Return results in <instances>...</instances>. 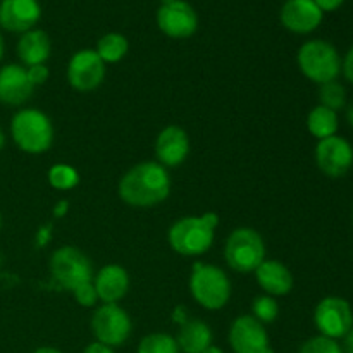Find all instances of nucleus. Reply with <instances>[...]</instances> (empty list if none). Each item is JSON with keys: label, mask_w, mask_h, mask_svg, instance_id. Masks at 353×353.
Here are the masks:
<instances>
[{"label": "nucleus", "mask_w": 353, "mask_h": 353, "mask_svg": "<svg viewBox=\"0 0 353 353\" xmlns=\"http://www.w3.org/2000/svg\"><path fill=\"white\" fill-rule=\"evenodd\" d=\"M121 200L134 209H150L165 202L171 193V178L164 165L145 161L133 165L117 186Z\"/></svg>", "instance_id": "obj_1"}, {"label": "nucleus", "mask_w": 353, "mask_h": 353, "mask_svg": "<svg viewBox=\"0 0 353 353\" xmlns=\"http://www.w3.org/2000/svg\"><path fill=\"white\" fill-rule=\"evenodd\" d=\"M217 224L219 216L216 212L181 217L169 230V247L183 257H199L207 254L214 243Z\"/></svg>", "instance_id": "obj_2"}, {"label": "nucleus", "mask_w": 353, "mask_h": 353, "mask_svg": "<svg viewBox=\"0 0 353 353\" xmlns=\"http://www.w3.org/2000/svg\"><path fill=\"white\" fill-rule=\"evenodd\" d=\"M10 137L24 154L40 155L54 143V126L40 109H21L10 121Z\"/></svg>", "instance_id": "obj_3"}, {"label": "nucleus", "mask_w": 353, "mask_h": 353, "mask_svg": "<svg viewBox=\"0 0 353 353\" xmlns=\"http://www.w3.org/2000/svg\"><path fill=\"white\" fill-rule=\"evenodd\" d=\"M190 293L203 309L221 310L231 299V281L217 265L196 262L190 276Z\"/></svg>", "instance_id": "obj_4"}, {"label": "nucleus", "mask_w": 353, "mask_h": 353, "mask_svg": "<svg viewBox=\"0 0 353 353\" xmlns=\"http://www.w3.org/2000/svg\"><path fill=\"white\" fill-rule=\"evenodd\" d=\"M228 268L240 274H250L265 261V243L254 228H236L224 243Z\"/></svg>", "instance_id": "obj_5"}, {"label": "nucleus", "mask_w": 353, "mask_h": 353, "mask_svg": "<svg viewBox=\"0 0 353 353\" xmlns=\"http://www.w3.org/2000/svg\"><path fill=\"white\" fill-rule=\"evenodd\" d=\"M296 62L305 76L310 81L317 85L336 81L341 72V59L334 45L326 40H309L299 48L296 54Z\"/></svg>", "instance_id": "obj_6"}, {"label": "nucleus", "mask_w": 353, "mask_h": 353, "mask_svg": "<svg viewBox=\"0 0 353 353\" xmlns=\"http://www.w3.org/2000/svg\"><path fill=\"white\" fill-rule=\"evenodd\" d=\"M48 271L62 290H68L71 293L78 286L93 281L92 261L85 252L71 245L57 248L52 254L48 261Z\"/></svg>", "instance_id": "obj_7"}, {"label": "nucleus", "mask_w": 353, "mask_h": 353, "mask_svg": "<svg viewBox=\"0 0 353 353\" xmlns=\"http://www.w3.org/2000/svg\"><path fill=\"white\" fill-rule=\"evenodd\" d=\"M90 327L99 343L114 348L126 343L133 330V323H131L130 314L121 305L103 303L93 312Z\"/></svg>", "instance_id": "obj_8"}, {"label": "nucleus", "mask_w": 353, "mask_h": 353, "mask_svg": "<svg viewBox=\"0 0 353 353\" xmlns=\"http://www.w3.org/2000/svg\"><path fill=\"white\" fill-rule=\"evenodd\" d=\"M314 324L323 336L338 340L353 327V312L350 303L341 296H326L314 310Z\"/></svg>", "instance_id": "obj_9"}, {"label": "nucleus", "mask_w": 353, "mask_h": 353, "mask_svg": "<svg viewBox=\"0 0 353 353\" xmlns=\"http://www.w3.org/2000/svg\"><path fill=\"white\" fill-rule=\"evenodd\" d=\"M105 62L92 48L78 50L68 64V81L76 92H93L105 79Z\"/></svg>", "instance_id": "obj_10"}, {"label": "nucleus", "mask_w": 353, "mask_h": 353, "mask_svg": "<svg viewBox=\"0 0 353 353\" xmlns=\"http://www.w3.org/2000/svg\"><path fill=\"white\" fill-rule=\"evenodd\" d=\"M157 26L165 37L185 40L195 34L199 28V16L186 0H174L159 7Z\"/></svg>", "instance_id": "obj_11"}, {"label": "nucleus", "mask_w": 353, "mask_h": 353, "mask_svg": "<svg viewBox=\"0 0 353 353\" xmlns=\"http://www.w3.org/2000/svg\"><path fill=\"white\" fill-rule=\"evenodd\" d=\"M228 340L234 353H274L264 324L254 316H238L231 324Z\"/></svg>", "instance_id": "obj_12"}, {"label": "nucleus", "mask_w": 353, "mask_h": 353, "mask_svg": "<svg viewBox=\"0 0 353 353\" xmlns=\"http://www.w3.org/2000/svg\"><path fill=\"white\" fill-rule=\"evenodd\" d=\"M316 162L327 178H343L353 165V147L338 134L324 138L316 147Z\"/></svg>", "instance_id": "obj_13"}, {"label": "nucleus", "mask_w": 353, "mask_h": 353, "mask_svg": "<svg viewBox=\"0 0 353 353\" xmlns=\"http://www.w3.org/2000/svg\"><path fill=\"white\" fill-rule=\"evenodd\" d=\"M324 12L314 0H286L279 12L281 24L296 34L312 33L323 23Z\"/></svg>", "instance_id": "obj_14"}, {"label": "nucleus", "mask_w": 353, "mask_h": 353, "mask_svg": "<svg viewBox=\"0 0 353 353\" xmlns=\"http://www.w3.org/2000/svg\"><path fill=\"white\" fill-rule=\"evenodd\" d=\"M41 9L38 0H2L0 28L10 33H26L40 21Z\"/></svg>", "instance_id": "obj_15"}, {"label": "nucleus", "mask_w": 353, "mask_h": 353, "mask_svg": "<svg viewBox=\"0 0 353 353\" xmlns=\"http://www.w3.org/2000/svg\"><path fill=\"white\" fill-rule=\"evenodd\" d=\"M190 155V138L183 128L168 126L157 134L155 140V157L161 165L178 168Z\"/></svg>", "instance_id": "obj_16"}, {"label": "nucleus", "mask_w": 353, "mask_h": 353, "mask_svg": "<svg viewBox=\"0 0 353 353\" xmlns=\"http://www.w3.org/2000/svg\"><path fill=\"white\" fill-rule=\"evenodd\" d=\"M34 92L33 83L24 65L6 64L0 68V103L3 105H23Z\"/></svg>", "instance_id": "obj_17"}, {"label": "nucleus", "mask_w": 353, "mask_h": 353, "mask_svg": "<svg viewBox=\"0 0 353 353\" xmlns=\"http://www.w3.org/2000/svg\"><path fill=\"white\" fill-rule=\"evenodd\" d=\"M93 286H95L100 302L117 303L126 296L128 290H130V274L126 269L117 264L103 265L93 276Z\"/></svg>", "instance_id": "obj_18"}, {"label": "nucleus", "mask_w": 353, "mask_h": 353, "mask_svg": "<svg viewBox=\"0 0 353 353\" xmlns=\"http://www.w3.org/2000/svg\"><path fill=\"white\" fill-rule=\"evenodd\" d=\"M257 285L269 296H285L293 290V274L283 262L265 259L255 269Z\"/></svg>", "instance_id": "obj_19"}, {"label": "nucleus", "mask_w": 353, "mask_h": 353, "mask_svg": "<svg viewBox=\"0 0 353 353\" xmlns=\"http://www.w3.org/2000/svg\"><path fill=\"white\" fill-rule=\"evenodd\" d=\"M52 41L50 37L43 30H30L21 34L17 41V57L23 62V65L31 68V65L45 64L50 57Z\"/></svg>", "instance_id": "obj_20"}, {"label": "nucleus", "mask_w": 353, "mask_h": 353, "mask_svg": "<svg viewBox=\"0 0 353 353\" xmlns=\"http://www.w3.org/2000/svg\"><path fill=\"white\" fill-rule=\"evenodd\" d=\"M179 350L185 353H202L212 345V331L209 324L200 319H188L179 326L178 338Z\"/></svg>", "instance_id": "obj_21"}, {"label": "nucleus", "mask_w": 353, "mask_h": 353, "mask_svg": "<svg viewBox=\"0 0 353 353\" xmlns=\"http://www.w3.org/2000/svg\"><path fill=\"white\" fill-rule=\"evenodd\" d=\"M338 126H340L338 114L324 105L314 107L309 112V116H307V130L317 140L334 137L338 131Z\"/></svg>", "instance_id": "obj_22"}, {"label": "nucleus", "mask_w": 353, "mask_h": 353, "mask_svg": "<svg viewBox=\"0 0 353 353\" xmlns=\"http://www.w3.org/2000/svg\"><path fill=\"white\" fill-rule=\"evenodd\" d=\"M128 48H130V43L124 34L107 33L97 41L95 52L105 64H116L121 59L126 57Z\"/></svg>", "instance_id": "obj_23"}, {"label": "nucleus", "mask_w": 353, "mask_h": 353, "mask_svg": "<svg viewBox=\"0 0 353 353\" xmlns=\"http://www.w3.org/2000/svg\"><path fill=\"white\" fill-rule=\"evenodd\" d=\"M47 179L52 188L59 192H69L79 183V172L69 164H55L48 169Z\"/></svg>", "instance_id": "obj_24"}, {"label": "nucleus", "mask_w": 353, "mask_h": 353, "mask_svg": "<svg viewBox=\"0 0 353 353\" xmlns=\"http://www.w3.org/2000/svg\"><path fill=\"white\" fill-rule=\"evenodd\" d=\"M137 353H179V347L171 334L152 333L141 338Z\"/></svg>", "instance_id": "obj_25"}, {"label": "nucleus", "mask_w": 353, "mask_h": 353, "mask_svg": "<svg viewBox=\"0 0 353 353\" xmlns=\"http://www.w3.org/2000/svg\"><path fill=\"white\" fill-rule=\"evenodd\" d=\"M319 102V105L327 107V109L334 110V112L345 109V105H347V92H345V86L338 81H330L321 85Z\"/></svg>", "instance_id": "obj_26"}, {"label": "nucleus", "mask_w": 353, "mask_h": 353, "mask_svg": "<svg viewBox=\"0 0 353 353\" xmlns=\"http://www.w3.org/2000/svg\"><path fill=\"white\" fill-rule=\"evenodd\" d=\"M252 316L262 324L274 323L279 316V305L274 300V296H255L254 302H252Z\"/></svg>", "instance_id": "obj_27"}, {"label": "nucleus", "mask_w": 353, "mask_h": 353, "mask_svg": "<svg viewBox=\"0 0 353 353\" xmlns=\"http://www.w3.org/2000/svg\"><path fill=\"white\" fill-rule=\"evenodd\" d=\"M299 353H343V350H341L340 343L336 340H331V338L319 334V336L309 338L307 341H303Z\"/></svg>", "instance_id": "obj_28"}, {"label": "nucleus", "mask_w": 353, "mask_h": 353, "mask_svg": "<svg viewBox=\"0 0 353 353\" xmlns=\"http://www.w3.org/2000/svg\"><path fill=\"white\" fill-rule=\"evenodd\" d=\"M72 295H74L76 303H78L79 307H86V309L97 305V302H99V296H97L93 281L85 283V285L78 286V288L72 292Z\"/></svg>", "instance_id": "obj_29"}, {"label": "nucleus", "mask_w": 353, "mask_h": 353, "mask_svg": "<svg viewBox=\"0 0 353 353\" xmlns=\"http://www.w3.org/2000/svg\"><path fill=\"white\" fill-rule=\"evenodd\" d=\"M28 76H30V81L33 83V86H41L47 83L48 76H50V71L45 64L31 65V68H26Z\"/></svg>", "instance_id": "obj_30"}, {"label": "nucleus", "mask_w": 353, "mask_h": 353, "mask_svg": "<svg viewBox=\"0 0 353 353\" xmlns=\"http://www.w3.org/2000/svg\"><path fill=\"white\" fill-rule=\"evenodd\" d=\"M341 71H343L345 78L353 85V47L348 50V54L345 55L343 62H341Z\"/></svg>", "instance_id": "obj_31"}, {"label": "nucleus", "mask_w": 353, "mask_h": 353, "mask_svg": "<svg viewBox=\"0 0 353 353\" xmlns=\"http://www.w3.org/2000/svg\"><path fill=\"white\" fill-rule=\"evenodd\" d=\"M323 12H333L343 6L345 0H314Z\"/></svg>", "instance_id": "obj_32"}, {"label": "nucleus", "mask_w": 353, "mask_h": 353, "mask_svg": "<svg viewBox=\"0 0 353 353\" xmlns=\"http://www.w3.org/2000/svg\"><path fill=\"white\" fill-rule=\"evenodd\" d=\"M83 353H116V352H114L110 347H107V345L99 343V341H93V343H90L88 347L83 350Z\"/></svg>", "instance_id": "obj_33"}, {"label": "nucleus", "mask_w": 353, "mask_h": 353, "mask_svg": "<svg viewBox=\"0 0 353 353\" xmlns=\"http://www.w3.org/2000/svg\"><path fill=\"white\" fill-rule=\"evenodd\" d=\"M172 321H174V323H178L179 326H181L183 323H186V321H188V317H186V312H185V309H183V307H178V309L174 310V314H172Z\"/></svg>", "instance_id": "obj_34"}, {"label": "nucleus", "mask_w": 353, "mask_h": 353, "mask_svg": "<svg viewBox=\"0 0 353 353\" xmlns=\"http://www.w3.org/2000/svg\"><path fill=\"white\" fill-rule=\"evenodd\" d=\"M343 340H345V348H347V352L353 353V327L347 334H345Z\"/></svg>", "instance_id": "obj_35"}, {"label": "nucleus", "mask_w": 353, "mask_h": 353, "mask_svg": "<svg viewBox=\"0 0 353 353\" xmlns=\"http://www.w3.org/2000/svg\"><path fill=\"white\" fill-rule=\"evenodd\" d=\"M33 353H62L59 348H54V347H40L37 348Z\"/></svg>", "instance_id": "obj_36"}, {"label": "nucleus", "mask_w": 353, "mask_h": 353, "mask_svg": "<svg viewBox=\"0 0 353 353\" xmlns=\"http://www.w3.org/2000/svg\"><path fill=\"white\" fill-rule=\"evenodd\" d=\"M64 210H68V202L59 203V207L55 209V214H57V216H62V214H64Z\"/></svg>", "instance_id": "obj_37"}, {"label": "nucleus", "mask_w": 353, "mask_h": 353, "mask_svg": "<svg viewBox=\"0 0 353 353\" xmlns=\"http://www.w3.org/2000/svg\"><path fill=\"white\" fill-rule=\"evenodd\" d=\"M202 353H224V352L221 350L219 347H214V345H210V347L205 348V350H203Z\"/></svg>", "instance_id": "obj_38"}, {"label": "nucleus", "mask_w": 353, "mask_h": 353, "mask_svg": "<svg viewBox=\"0 0 353 353\" xmlns=\"http://www.w3.org/2000/svg\"><path fill=\"white\" fill-rule=\"evenodd\" d=\"M347 119L348 123H350V126L353 128V103L350 107H348V112H347Z\"/></svg>", "instance_id": "obj_39"}, {"label": "nucleus", "mask_w": 353, "mask_h": 353, "mask_svg": "<svg viewBox=\"0 0 353 353\" xmlns=\"http://www.w3.org/2000/svg\"><path fill=\"white\" fill-rule=\"evenodd\" d=\"M3 147H6V134H3V131L0 130V152L3 150Z\"/></svg>", "instance_id": "obj_40"}, {"label": "nucleus", "mask_w": 353, "mask_h": 353, "mask_svg": "<svg viewBox=\"0 0 353 353\" xmlns=\"http://www.w3.org/2000/svg\"><path fill=\"white\" fill-rule=\"evenodd\" d=\"M2 57H3V38L2 34H0V61H2Z\"/></svg>", "instance_id": "obj_41"}, {"label": "nucleus", "mask_w": 353, "mask_h": 353, "mask_svg": "<svg viewBox=\"0 0 353 353\" xmlns=\"http://www.w3.org/2000/svg\"><path fill=\"white\" fill-rule=\"evenodd\" d=\"M174 2V0H161V6H165V3H171Z\"/></svg>", "instance_id": "obj_42"}, {"label": "nucleus", "mask_w": 353, "mask_h": 353, "mask_svg": "<svg viewBox=\"0 0 353 353\" xmlns=\"http://www.w3.org/2000/svg\"><path fill=\"white\" fill-rule=\"evenodd\" d=\"M0 228H2V214H0Z\"/></svg>", "instance_id": "obj_43"}, {"label": "nucleus", "mask_w": 353, "mask_h": 353, "mask_svg": "<svg viewBox=\"0 0 353 353\" xmlns=\"http://www.w3.org/2000/svg\"><path fill=\"white\" fill-rule=\"evenodd\" d=\"M0 264H2V257H0Z\"/></svg>", "instance_id": "obj_44"}, {"label": "nucleus", "mask_w": 353, "mask_h": 353, "mask_svg": "<svg viewBox=\"0 0 353 353\" xmlns=\"http://www.w3.org/2000/svg\"><path fill=\"white\" fill-rule=\"evenodd\" d=\"M345 353H350V352H345Z\"/></svg>", "instance_id": "obj_45"}]
</instances>
